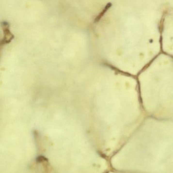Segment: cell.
I'll return each instance as SVG.
<instances>
[{"instance_id": "6da1fadb", "label": "cell", "mask_w": 173, "mask_h": 173, "mask_svg": "<svg viewBox=\"0 0 173 173\" xmlns=\"http://www.w3.org/2000/svg\"><path fill=\"white\" fill-rule=\"evenodd\" d=\"M1 26L4 34L1 44L2 45L9 44L14 38V35L10 30V24L7 21L4 20L1 22Z\"/></svg>"}, {"instance_id": "7a4b0ae2", "label": "cell", "mask_w": 173, "mask_h": 173, "mask_svg": "<svg viewBox=\"0 0 173 173\" xmlns=\"http://www.w3.org/2000/svg\"><path fill=\"white\" fill-rule=\"evenodd\" d=\"M108 6H109V5H108L106 7H105V8H104V9L103 10H102V11L95 18V19H94V23H97V22H98V21H99V20H100V19L101 18V17H102V16L104 15V13L106 12V11H107V9L108 8Z\"/></svg>"}]
</instances>
